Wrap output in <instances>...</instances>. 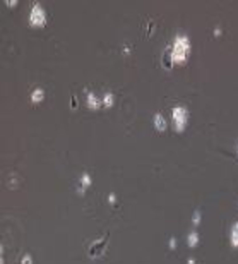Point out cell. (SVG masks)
<instances>
[{
    "label": "cell",
    "mask_w": 238,
    "mask_h": 264,
    "mask_svg": "<svg viewBox=\"0 0 238 264\" xmlns=\"http://www.w3.org/2000/svg\"><path fill=\"white\" fill-rule=\"evenodd\" d=\"M231 235H233V238H231V240H233V244H235V245H238V225H235L233 233H231Z\"/></svg>",
    "instance_id": "obj_1"
},
{
    "label": "cell",
    "mask_w": 238,
    "mask_h": 264,
    "mask_svg": "<svg viewBox=\"0 0 238 264\" xmlns=\"http://www.w3.org/2000/svg\"><path fill=\"white\" fill-rule=\"evenodd\" d=\"M195 240H199L197 235H195V233H192V235H190V238H189V244L190 245H195Z\"/></svg>",
    "instance_id": "obj_2"
}]
</instances>
